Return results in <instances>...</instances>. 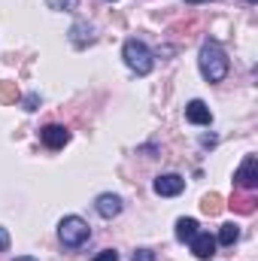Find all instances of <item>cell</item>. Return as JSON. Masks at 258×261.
Returning <instances> with one entry per match:
<instances>
[{"mask_svg":"<svg viewBox=\"0 0 258 261\" xmlns=\"http://www.w3.org/2000/svg\"><path fill=\"white\" fill-rule=\"evenodd\" d=\"M134 261H155V252L152 249H137L134 252Z\"/></svg>","mask_w":258,"mask_h":261,"instance_id":"cell-19","label":"cell"},{"mask_svg":"<svg viewBox=\"0 0 258 261\" xmlns=\"http://www.w3.org/2000/svg\"><path fill=\"white\" fill-rule=\"evenodd\" d=\"M152 189H155V195H161V197H176V195H183L186 179L179 173H161V176H155Z\"/></svg>","mask_w":258,"mask_h":261,"instance_id":"cell-5","label":"cell"},{"mask_svg":"<svg viewBox=\"0 0 258 261\" xmlns=\"http://www.w3.org/2000/svg\"><path fill=\"white\" fill-rule=\"evenodd\" d=\"M234 182H237L243 192H255V186H258V158L255 155H246V158H243V164H240L237 173H234Z\"/></svg>","mask_w":258,"mask_h":261,"instance_id":"cell-4","label":"cell"},{"mask_svg":"<svg viewBox=\"0 0 258 261\" xmlns=\"http://www.w3.org/2000/svg\"><path fill=\"white\" fill-rule=\"evenodd\" d=\"M40 140L49 146V149H61L70 143V130L64 125H46V128L40 130Z\"/></svg>","mask_w":258,"mask_h":261,"instance_id":"cell-6","label":"cell"},{"mask_svg":"<svg viewBox=\"0 0 258 261\" xmlns=\"http://www.w3.org/2000/svg\"><path fill=\"white\" fill-rule=\"evenodd\" d=\"M94 210H97V216H104V219H113V216H119L122 213V197L119 195H100L94 200Z\"/></svg>","mask_w":258,"mask_h":261,"instance_id":"cell-8","label":"cell"},{"mask_svg":"<svg viewBox=\"0 0 258 261\" xmlns=\"http://www.w3.org/2000/svg\"><path fill=\"white\" fill-rule=\"evenodd\" d=\"M70 40H73V46H76V49H82V46L94 43V31H91V24H85V21H76V24L70 28Z\"/></svg>","mask_w":258,"mask_h":261,"instance_id":"cell-10","label":"cell"},{"mask_svg":"<svg viewBox=\"0 0 258 261\" xmlns=\"http://www.w3.org/2000/svg\"><path fill=\"white\" fill-rule=\"evenodd\" d=\"M197 64H200V73H203L207 82H222L228 76V58H225V52H222V46L216 40H207L200 46Z\"/></svg>","mask_w":258,"mask_h":261,"instance_id":"cell-1","label":"cell"},{"mask_svg":"<svg viewBox=\"0 0 258 261\" xmlns=\"http://www.w3.org/2000/svg\"><path fill=\"white\" fill-rule=\"evenodd\" d=\"M222 206H225V200H222V195H216V192L203 195V200H200V210H203L207 216H219V213H222Z\"/></svg>","mask_w":258,"mask_h":261,"instance_id":"cell-13","label":"cell"},{"mask_svg":"<svg viewBox=\"0 0 258 261\" xmlns=\"http://www.w3.org/2000/svg\"><path fill=\"white\" fill-rule=\"evenodd\" d=\"M15 261H37V258H31V255H18Z\"/></svg>","mask_w":258,"mask_h":261,"instance_id":"cell-21","label":"cell"},{"mask_svg":"<svg viewBox=\"0 0 258 261\" xmlns=\"http://www.w3.org/2000/svg\"><path fill=\"white\" fill-rule=\"evenodd\" d=\"M255 203H258L255 192H249V195H234L228 206H231V210H237V213H252V210H255Z\"/></svg>","mask_w":258,"mask_h":261,"instance_id":"cell-11","label":"cell"},{"mask_svg":"<svg viewBox=\"0 0 258 261\" xmlns=\"http://www.w3.org/2000/svg\"><path fill=\"white\" fill-rule=\"evenodd\" d=\"M37 107H40V94H28V97H24V110H28V113H34Z\"/></svg>","mask_w":258,"mask_h":261,"instance_id":"cell-18","label":"cell"},{"mask_svg":"<svg viewBox=\"0 0 258 261\" xmlns=\"http://www.w3.org/2000/svg\"><path fill=\"white\" fill-rule=\"evenodd\" d=\"M186 119L192 125H210L213 122V113H210V107L203 100H192V103H186Z\"/></svg>","mask_w":258,"mask_h":261,"instance_id":"cell-9","label":"cell"},{"mask_svg":"<svg viewBox=\"0 0 258 261\" xmlns=\"http://www.w3.org/2000/svg\"><path fill=\"white\" fill-rule=\"evenodd\" d=\"M94 261H119V252L116 249H104V252H97Z\"/></svg>","mask_w":258,"mask_h":261,"instance_id":"cell-17","label":"cell"},{"mask_svg":"<svg viewBox=\"0 0 258 261\" xmlns=\"http://www.w3.org/2000/svg\"><path fill=\"white\" fill-rule=\"evenodd\" d=\"M58 237H61V243H64L67 249H79L82 243H88L91 228H88V222L79 219V216H64L61 225H58Z\"/></svg>","mask_w":258,"mask_h":261,"instance_id":"cell-2","label":"cell"},{"mask_svg":"<svg viewBox=\"0 0 258 261\" xmlns=\"http://www.w3.org/2000/svg\"><path fill=\"white\" fill-rule=\"evenodd\" d=\"M194 234H197V222L194 219H179L176 222V240L186 243V240H192Z\"/></svg>","mask_w":258,"mask_h":261,"instance_id":"cell-14","label":"cell"},{"mask_svg":"<svg viewBox=\"0 0 258 261\" xmlns=\"http://www.w3.org/2000/svg\"><path fill=\"white\" fill-rule=\"evenodd\" d=\"M189 243H192L194 258H213V255H216V237H213V234H203V231H197Z\"/></svg>","mask_w":258,"mask_h":261,"instance_id":"cell-7","label":"cell"},{"mask_svg":"<svg viewBox=\"0 0 258 261\" xmlns=\"http://www.w3.org/2000/svg\"><path fill=\"white\" fill-rule=\"evenodd\" d=\"M18 100V85L15 82H0V103H15Z\"/></svg>","mask_w":258,"mask_h":261,"instance_id":"cell-15","label":"cell"},{"mask_svg":"<svg viewBox=\"0 0 258 261\" xmlns=\"http://www.w3.org/2000/svg\"><path fill=\"white\" fill-rule=\"evenodd\" d=\"M46 6L55 9V12H73L79 6V0H46Z\"/></svg>","mask_w":258,"mask_h":261,"instance_id":"cell-16","label":"cell"},{"mask_svg":"<svg viewBox=\"0 0 258 261\" xmlns=\"http://www.w3.org/2000/svg\"><path fill=\"white\" fill-rule=\"evenodd\" d=\"M122 58H125V64H128L137 76H146V73L152 70V64H155L149 46L140 43V40H125V46H122Z\"/></svg>","mask_w":258,"mask_h":261,"instance_id":"cell-3","label":"cell"},{"mask_svg":"<svg viewBox=\"0 0 258 261\" xmlns=\"http://www.w3.org/2000/svg\"><path fill=\"white\" fill-rule=\"evenodd\" d=\"M186 3H207V0H186Z\"/></svg>","mask_w":258,"mask_h":261,"instance_id":"cell-22","label":"cell"},{"mask_svg":"<svg viewBox=\"0 0 258 261\" xmlns=\"http://www.w3.org/2000/svg\"><path fill=\"white\" fill-rule=\"evenodd\" d=\"M237 240H240V228H237L234 222H228V225L219 228V240H216V243H222V246H234Z\"/></svg>","mask_w":258,"mask_h":261,"instance_id":"cell-12","label":"cell"},{"mask_svg":"<svg viewBox=\"0 0 258 261\" xmlns=\"http://www.w3.org/2000/svg\"><path fill=\"white\" fill-rule=\"evenodd\" d=\"M6 249H9V231L0 225V252H6Z\"/></svg>","mask_w":258,"mask_h":261,"instance_id":"cell-20","label":"cell"},{"mask_svg":"<svg viewBox=\"0 0 258 261\" xmlns=\"http://www.w3.org/2000/svg\"><path fill=\"white\" fill-rule=\"evenodd\" d=\"M246 3H255V0H246Z\"/></svg>","mask_w":258,"mask_h":261,"instance_id":"cell-23","label":"cell"}]
</instances>
